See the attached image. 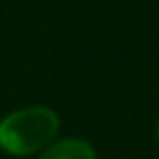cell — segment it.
Segmentation results:
<instances>
[{"mask_svg": "<svg viewBox=\"0 0 159 159\" xmlns=\"http://www.w3.org/2000/svg\"><path fill=\"white\" fill-rule=\"evenodd\" d=\"M59 134V117L54 110L33 105L10 112L0 122V148L10 154H33L47 148Z\"/></svg>", "mask_w": 159, "mask_h": 159, "instance_id": "obj_1", "label": "cell"}, {"mask_svg": "<svg viewBox=\"0 0 159 159\" xmlns=\"http://www.w3.org/2000/svg\"><path fill=\"white\" fill-rule=\"evenodd\" d=\"M40 159H96V152L89 143L80 138H68L49 145Z\"/></svg>", "mask_w": 159, "mask_h": 159, "instance_id": "obj_2", "label": "cell"}, {"mask_svg": "<svg viewBox=\"0 0 159 159\" xmlns=\"http://www.w3.org/2000/svg\"><path fill=\"white\" fill-rule=\"evenodd\" d=\"M157 143H159V122H157Z\"/></svg>", "mask_w": 159, "mask_h": 159, "instance_id": "obj_3", "label": "cell"}]
</instances>
